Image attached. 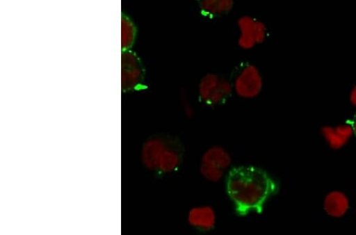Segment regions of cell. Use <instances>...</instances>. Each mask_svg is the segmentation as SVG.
<instances>
[{
    "instance_id": "obj_1",
    "label": "cell",
    "mask_w": 356,
    "mask_h": 235,
    "mask_svg": "<svg viewBox=\"0 0 356 235\" xmlns=\"http://www.w3.org/2000/svg\"><path fill=\"white\" fill-rule=\"evenodd\" d=\"M226 189L239 216L261 213L279 186L265 170L254 165L235 166L226 177Z\"/></svg>"
},
{
    "instance_id": "obj_2",
    "label": "cell",
    "mask_w": 356,
    "mask_h": 235,
    "mask_svg": "<svg viewBox=\"0 0 356 235\" xmlns=\"http://www.w3.org/2000/svg\"><path fill=\"white\" fill-rule=\"evenodd\" d=\"M185 154L181 140L170 135H156L143 143L141 161L145 168L158 175L172 173L179 168Z\"/></svg>"
},
{
    "instance_id": "obj_3",
    "label": "cell",
    "mask_w": 356,
    "mask_h": 235,
    "mask_svg": "<svg viewBox=\"0 0 356 235\" xmlns=\"http://www.w3.org/2000/svg\"><path fill=\"white\" fill-rule=\"evenodd\" d=\"M232 85L240 96L250 97L259 94L262 79L254 66L244 64L234 70Z\"/></svg>"
},
{
    "instance_id": "obj_4",
    "label": "cell",
    "mask_w": 356,
    "mask_h": 235,
    "mask_svg": "<svg viewBox=\"0 0 356 235\" xmlns=\"http://www.w3.org/2000/svg\"><path fill=\"white\" fill-rule=\"evenodd\" d=\"M145 71L142 62L134 51L122 54V90L125 92L140 90L145 84Z\"/></svg>"
},
{
    "instance_id": "obj_5",
    "label": "cell",
    "mask_w": 356,
    "mask_h": 235,
    "mask_svg": "<svg viewBox=\"0 0 356 235\" xmlns=\"http://www.w3.org/2000/svg\"><path fill=\"white\" fill-rule=\"evenodd\" d=\"M232 92V84L215 74H209L201 80L200 97L208 105H218L225 101Z\"/></svg>"
},
{
    "instance_id": "obj_6",
    "label": "cell",
    "mask_w": 356,
    "mask_h": 235,
    "mask_svg": "<svg viewBox=\"0 0 356 235\" xmlns=\"http://www.w3.org/2000/svg\"><path fill=\"white\" fill-rule=\"evenodd\" d=\"M197 1L201 14L209 19L226 15L234 7V0H197Z\"/></svg>"
},
{
    "instance_id": "obj_7",
    "label": "cell",
    "mask_w": 356,
    "mask_h": 235,
    "mask_svg": "<svg viewBox=\"0 0 356 235\" xmlns=\"http://www.w3.org/2000/svg\"><path fill=\"white\" fill-rule=\"evenodd\" d=\"M325 210L330 216L340 217L346 213L349 208L348 199L346 195L332 192L325 200Z\"/></svg>"
},
{
    "instance_id": "obj_8",
    "label": "cell",
    "mask_w": 356,
    "mask_h": 235,
    "mask_svg": "<svg viewBox=\"0 0 356 235\" xmlns=\"http://www.w3.org/2000/svg\"><path fill=\"white\" fill-rule=\"evenodd\" d=\"M189 221L197 227L209 229L213 225L215 217L210 209L200 208L191 211Z\"/></svg>"
},
{
    "instance_id": "obj_9",
    "label": "cell",
    "mask_w": 356,
    "mask_h": 235,
    "mask_svg": "<svg viewBox=\"0 0 356 235\" xmlns=\"http://www.w3.org/2000/svg\"><path fill=\"white\" fill-rule=\"evenodd\" d=\"M136 38V27L126 17L122 19V47L124 51L133 47Z\"/></svg>"
},
{
    "instance_id": "obj_10",
    "label": "cell",
    "mask_w": 356,
    "mask_h": 235,
    "mask_svg": "<svg viewBox=\"0 0 356 235\" xmlns=\"http://www.w3.org/2000/svg\"><path fill=\"white\" fill-rule=\"evenodd\" d=\"M348 124L350 126V128H351L353 133L356 136V113L355 114L354 117L350 120V122H348Z\"/></svg>"
},
{
    "instance_id": "obj_11",
    "label": "cell",
    "mask_w": 356,
    "mask_h": 235,
    "mask_svg": "<svg viewBox=\"0 0 356 235\" xmlns=\"http://www.w3.org/2000/svg\"><path fill=\"white\" fill-rule=\"evenodd\" d=\"M352 100L355 103V104L356 105V87L353 90V95H352Z\"/></svg>"
}]
</instances>
